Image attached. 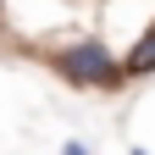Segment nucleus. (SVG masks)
<instances>
[{"mask_svg":"<svg viewBox=\"0 0 155 155\" xmlns=\"http://www.w3.org/2000/svg\"><path fill=\"white\" fill-rule=\"evenodd\" d=\"M55 72L67 78L72 89H116L122 83V61L100 45V39H83V45H67L61 55L50 61Z\"/></svg>","mask_w":155,"mask_h":155,"instance_id":"nucleus-1","label":"nucleus"},{"mask_svg":"<svg viewBox=\"0 0 155 155\" xmlns=\"http://www.w3.org/2000/svg\"><path fill=\"white\" fill-rule=\"evenodd\" d=\"M122 78H155V28H144V39L122 55Z\"/></svg>","mask_w":155,"mask_h":155,"instance_id":"nucleus-2","label":"nucleus"},{"mask_svg":"<svg viewBox=\"0 0 155 155\" xmlns=\"http://www.w3.org/2000/svg\"><path fill=\"white\" fill-rule=\"evenodd\" d=\"M61 155H89V150L78 144V139H67V144H61Z\"/></svg>","mask_w":155,"mask_h":155,"instance_id":"nucleus-3","label":"nucleus"},{"mask_svg":"<svg viewBox=\"0 0 155 155\" xmlns=\"http://www.w3.org/2000/svg\"><path fill=\"white\" fill-rule=\"evenodd\" d=\"M133 155H150V150H133Z\"/></svg>","mask_w":155,"mask_h":155,"instance_id":"nucleus-4","label":"nucleus"},{"mask_svg":"<svg viewBox=\"0 0 155 155\" xmlns=\"http://www.w3.org/2000/svg\"><path fill=\"white\" fill-rule=\"evenodd\" d=\"M0 11H6V0H0Z\"/></svg>","mask_w":155,"mask_h":155,"instance_id":"nucleus-5","label":"nucleus"}]
</instances>
